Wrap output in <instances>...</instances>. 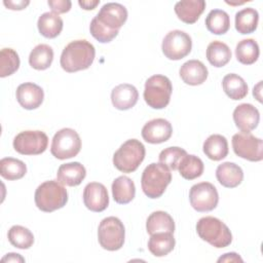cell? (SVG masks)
<instances>
[{
  "mask_svg": "<svg viewBox=\"0 0 263 263\" xmlns=\"http://www.w3.org/2000/svg\"><path fill=\"white\" fill-rule=\"evenodd\" d=\"M96 57L95 46L86 40L71 41L62 51L60 64L68 73L85 70L90 67Z\"/></svg>",
  "mask_w": 263,
  "mask_h": 263,
  "instance_id": "obj_1",
  "label": "cell"
},
{
  "mask_svg": "<svg viewBox=\"0 0 263 263\" xmlns=\"http://www.w3.org/2000/svg\"><path fill=\"white\" fill-rule=\"evenodd\" d=\"M36 206L45 213L62 209L68 201L67 189L58 180L45 181L35 191Z\"/></svg>",
  "mask_w": 263,
  "mask_h": 263,
  "instance_id": "obj_2",
  "label": "cell"
},
{
  "mask_svg": "<svg viewBox=\"0 0 263 263\" xmlns=\"http://www.w3.org/2000/svg\"><path fill=\"white\" fill-rule=\"evenodd\" d=\"M196 232L202 240L218 249L226 248L232 241V234L228 226L220 219L212 216L202 217L198 220Z\"/></svg>",
  "mask_w": 263,
  "mask_h": 263,
  "instance_id": "obj_3",
  "label": "cell"
},
{
  "mask_svg": "<svg viewBox=\"0 0 263 263\" xmlns=\"http://www.w3.org/2000/svg\"><path fill=\"white\" fill-rule=\"evenodd\" d=\"M171 181L172 174L170 168L161 162H153L145 167L141 178V185L146 196L158 198L164 193Z\"/></svg>",
  "mask_w": 263,
  "mask_h": 263,
  "instance_id": "obj_4",
  "label": "cell"
},
{
  "mask_svg": "<svg viewBox=\"0 0 263 263\" xmlns=\"http://www.w3.org/2000/svg\"><path fill=\"white\" fill-rule=\"evenodd\" d=\"M145 154V146L137 139H129L114 153L113 164L122 173H133L142 163Z\"/></svg>",
  "mask_w": 263,
  "mask_h": 263,
  "instance_id": "obj_5",
  "label": "cell"
},
{
  "mask_svg": "<svg viewBox=\"0 0 263 263\" xmlns=\"http://www.w3.org/2000/svg\"><path fill=\"white\" fill-rule=\"evenodd\" d=\"M173 85L166 76L153 75L145 82L144 100L153 109H163L170 103Z\"/></svg>",
  "mask_w": 263,
  "mask_h": 263,
  "instance_id": "obj_6",
  "label": "cell"
},
{
  "mask_svg": "<svg viewBox=\"0 0 263 263\" xmlns=\"http://www.w3.org/2000/svg\"><path fill=\"white\" fill-rule=\"evenodd\" d=\"M125 238V229L122 222L116 217L103 219L98 228L100 246L107 251H117L122 248Z\"/></svg>",
  "mask_w": 263,
  "mask_h": 263,
  "instance_id": "obj_7",
  "label": "cell"
},
{
  "mask_svg": "<svg viewBox=\"0 0 263 263\" xmlns=\"http://www.w3.org/2000/svg\"><path fill=\"white\" fill-rule=\"evenodd\" d=\"M81 149V140L78 133L69 127H65L55 133L52 138L50 152L61 160L76 156Z\"/></svg>",
  "mask_w": 263,
  "mask_h": 263,
  "instance_id": "obj_8",
  "label": "cell"
},
{
  "mask_svg": "<svg viewBox=\"0 0 263 263\" xmlns=\"http://www.w3.org/2000/svg\"><path fill=\"white\" fill-rule=\"evenodd\" d=\"M234 153L249 161H261L263 159V141L251 133L240 132L232 137Z\"/></svg>",
  "mask_w": 263,
  "mask_h": 263,
  "instance_id": "obj_9",
  "label": "cell"
},
{
  "mask_svg": "<svg viewBox=\"0 0 263 263\" xmlns=\"http://www.w3.org/2000/svg\"><path fill=\"white\" fill-rule=\"evenodd\" d=\"M48 145V138L41 130H24L13 139L14 150L23 155H38L43 153Z\"/></svg>",
  "mask_w": 263,
  "mask_h": 263,
  "instance_id": "obj_10",
  "label": "cell"
},
{
  "mask_svg": "<svg viewBox=\"0 0 263 263\" xmlns=\"http://www.w3.org/2000/svg\"><path fill=\"white\" fill-rule=\"evenodd\" d=\"M192 48L191 37L181 30L168 32L162 40L161 49L165 58L178 61L188 55Z\"/></svg>",
  "mask_w": 263,
  "mask_h": 263,
  "instance_id": "obj_11",
  "label": "cell"
},
{
  "mask_svg": "<svg viewBox=\"0 0 263 263\" xmlns=\"http://www.w3.org/2000/svg\"><path fill=\"white\" fill-rule=\"evenodd\" d=\"M191 206L197 212H210L216 209L219 201V194L216 187L209 182H201L193 185L189 191Z\"/></svg>",
  "mask_w": 263,
  "mask_h": 263,
  "instance_id": "obj_12",
  "label": "cell"
},
{
  "mask_svg": "<svg viewBox=\"0 0 263 263\" xmlns=\"http://www.w3.org/2000/svg\"><path fill=\"white\" fill-rule=\"evenodd\" d=\"M95 17L108 29L119 31L127 20V10L120 3L110 2L104 4Z\"/></svg>",
  "mask_w": 263,
  "mask_h": 263,
  "instance_id": "obj_13",
  "label": "cell"
},
{
  "mask_svg": "<svg viewBox=\"0 0 263 263\" xmlns=\"http://www.w3.org/2000/svg\"><path fill=\"white\" fill-rule=\"evenodd\" d=\"M83 202L91 212L100 213L105 211L109 204L107 188L102 183H88L83 190Z\"/></svg>",
  "mask_w": 263,
  "mask_h": 263,
  "instance_id": "obj_14",
  "label": "cell"
},
{
  "mask_svg": "<svg viewBox=\"0 0 263 263\" xmlns=\"http://www.w3.org/2000/svg\"><path fill=\"white\" fill-rule=\"evenodd\" d=\"M173 134V126L164 118H155L148 121L142 128L143 139L150 144L166 142Z\"/></svg>",
  "mask_w": 263,
  "mask_h": 263,
  "instance_id": "obj_15",
  "label": "cell"
},
{
  "mask_svg": "<svg viewBox=\"0 0 263 263\" xmlns=\"http://www.w3.org/2000/svg\"><path fill=\"white\" fill-rule=\"evenodd\" d=\"M15 96L18 104L27 110L38 108L44 99L43 89L33 82H25L20 84L16 88Z\"/></svg>",
  "mask_w": 263,
  "mask_h": 263,
  "instance_id": "obj_16",
  "label": "cell"
},
{
  "mask_svg": "<svg viewBox=\"0 0 263 263\" xmlns=\"http://www.w3.org/2000/svg\"><path fill=\"white\" fill-rule=\"evenodd\" d=\"M233 121L238 129L250 133L255 129L260 121V113L252 104H240L233 111Z\"/></svg>",
  "mask_w": 263,
  "mask_h": 263,
  "instance_id": "obj_17",
  "label": "cell"
},
{
  "mask_svg": "<svg viewBox=\"0 0 263 263\" xmlns=\"http://www.w3.org/2000/svg\"><path fill=\"white\" fill-rule=\"evenodd\" d=\"M139 99L138 89L128 83H122L115 86L111 92L113 106L118 110H128L133 108Z\"/></svg>",
  "mask_w": 263,
  "mask_h": 263,
  "instance_id": "obj_18",
  "label": "cell"
},
{
  "mask_svg": "<svg viewBox=\"0 0 263 263\" xmlns=\"http://www.w3.org/2000/svg\"><path fill=\"white\" fill-rule=\"evenodd\" d=\"M181 79L189 85H200L208 78V69L198 60H190L184 63L180 68Z\"/></svg>",
  "mask_w": 263,
  "mask_h": 263,
  "instance_id": "obj_19",
  "label": "cell"
},
{
  "mask_svg": "<svg viewBox=\"0 0 263 263\" xmlns=\"http://www.w3.org/2000/svg\"><path fill=\"white\" fill-rule=\"evenodd\" d=\"M216 178L222 186L226 188H235L242 182L243 172L236 163L226 161L218 165L216 170Z\"/></svg>",
  "mask_w": 263,
  "mask_h": 263,
  "instance_id": "obj_20",
  "label": "cell"
},
{
  "mask_svg": "<svg viewBox=\"0 0 263 263\" xmlns=\"http://www.w3.org/2000/svg\"><path fill=\"white\" fill-rule=\"evenodd\" d=\"M85 167L80 162H69L60 165L57 173V180L66 186H78L85 178Z\"/></svg>",
  "mask_w": 263,
  "mask_h": 263,
  "instance_id": "obj_21",
  "label": "cell"
},
{
  "mask_svg": "<svg viewBox=\"0 0 263 263\" xmlns=\"http://www.w3.org/2000/svg\"><path fill=\"white\" fill-rule=\"evenodd\" d=\"M175 12L177 16L186 24H194L203 10L205 9V1L203 0H184L175 4Z\"/></svg>",
  "mask_w": 263,
  "mask_h": 263,
  "instance_id": "obj_22",
  "label": "cell"
},
{
  "mask_svg": "<svg viewBox=\"0 0 263 263\" xmlns=\"http://www.w3.org/2000/svg\"><path fill=\"white\" fill-rule=\"evenodd\" d=\"M176 245L175 237L171 232H157L151 234L148 240V250L155 257H163L171 253Z\"/></svg>",
  "mask_w": 263,
  "mask_h": 263,
  "instance_id": "obj_23",
  "label": "cell"
},
{
  "mask_svg": "<svg viewBox=\"0 0 263 263\" xmlns=\"http://www.w3.org/2000/svg\"><path fill=\"white\" fill-rule=\"evenodd\" d=\"M136 194V187L133 180L126 176L116 178L112 183L113 199L119 204L130 202Z\"/></svg>",
  "mask_w": 263,
  "mask_h": 263,
  "instance_id": "obj_24",
  "label": "cell"
},
{
  "mask_svg": "<svg viewBox=\"0 0 263 263\" xmlns=\"http://www.w3.org/2000/svg\"><path fill=\"white\" fill-rule=\"evenodd\" d=\"M203 153L208 158L219 161L225 158L228 154V142L222 135H211L203 143Z\"/></svg>",
  "mask_w": 263,
  "mask_h": 263,
  "instance_id": "obj_25",
  "label": "cell"
},
{
  "mask_svg": "<svg viewBox=\"0 0 263 263\" xmlns=\"http://www.w3.org/2000/svg\"><path fill=\"white\" fill-rule=\"evenodd\" d=\"M39 33L45 38H55L63 30V20L55 12L42 13L37 22Z\"/></svg>",
  "mask_w": 263,
  "mask_h": 263,
  "instance_id": "obj_26",
  "label": "cell"
},
{
  "mask_svg": "<svg viewBox=\"0 0 263 263\" xmlns=\"http://www.w3.org/2000/svg\"><path fill=\"white\" fill-rule=\"evenodd\" d=\"M147 232L151 235L157 232H171L175 231V222L170 214L163 211H156L150 214L146 222Z\"/></svg>",
  "mask_w": 263,
  "mask_h": 263,
  "instance_id": "obj_27",
  "label": "cell"
},
{
  "mask_svg": "<svg viewBox=\"0 0 263 263\" xmlns=\"http://www.w3.org/2000/svg\"><path fill=\"white\" fill-rule=\"evenodd\" d=\"M222 87L225 93L234 101L241 100L248 95L247 82L242 77L234 73L224 76L222 80Z\"/></svg>",
  "mask_w": 263,
  "mask_h": 263,
  "instance_id": "obj_28",
  "label": "cell"
},
{
  "mask_svg": "<svg viewBox=\"0 0 263 263\" xmlns=\"http://www.w3.org/2000/svg\"><path fill=\"white\" fill-rule=\"evenodd\" d=\"M206 59L212 66L221 68L230 61L231 50L226 43L215 40L206 47Z\"/></svg>",
  "mask_w": 263,
  "mask_h": 263,
  "instance_id": "obj_29",
  "label": "cell"
},
{
  "mask_svg": "<svg viewBox=\"0 0 263 263\" xmlns=\"http://www.w3.org/2000/svg\"><path fill=\"white\" fill-rule=\"evenodd\" d=\"M259 13L255 8L247 7L235 13V29L240 34H251L258 27Z\"/></svg>",
  "mask_w": 263,
  "mask_h": 263,
  "instance_id": "obj_30",
  "label": "cell"
},
{
  "mask_svg": "<svg viewBox=\"0 0 263 263\" xmlns=\"http://www.w3.org/2000/svg\"><path fill=\"white\" fill-rule=\"evenodd\" d=\"M53 60V50L47 44L36 45L29 55V64L35 70H46Z\"/></svg>",
  "mask_w": 263,
  "mask_h": 263,
  "instance_id": "obj_31",
  "label": "cell"
},
{
  "mask_svg": "<svg viewBox=\"0 0 263 263\" xmlns=\"http://www.w3.org/2000/svg\"><path fill=\"white\" fill-rule=\"evenodd\" d=\"M205 26L211 33L223 35L230 28V17L224 10L213 9L205 17Z\"/></svg>",
  "mask_w": 263,
  "mask_h": 263,
  "instance_id": "obj_32",
  "label": "cell"
},
{
  "mask_svg": "<svg viewBox=\"0 0 263 263\" xmlns=\"http://www.w3.org/2000/svg\"><path fill=\"white\" fill-rule=\"evenodd\" d=\"M259 53V45L252 38L239 41L235 47V57L243 65L254 64L258 60Z\"/></svg>",
  "mask_w": 263,
  "mask_h": 263,
  "instance_id": "obj_33",
  "label": "cell"
},
{
  "mask_svg": "<svg viewBox=\"0 0 263 263\" xmlns=\"http://www.w3.org/2000/svg\"><path fill=\"white\" fill-rule=\"evenodd\" d=\"M27 173L25 162L12 157H5L0 160V175L9 181L22 179Z\"/></svg>",
  "mask_w": 263,
  "mask_h": 263,
  "instance_id": "obj_34",
  "label": "cell"
},
{
  "mask_svg": "<svg viewBox=\"0 0 263 263\" xmlns=\"http://www.w3.org/2000/svg\"><path fill=\"white\" fill-rule=\"evenodd\" d=\"M203 162L195 155H186L180 162L178 170L180 175L186 180H194L203 173Z\"/></svg>",
  "mask_w": 263,
  "mask_h": 263,
  "instance_id": "obj_35",
  "label": "cell"
},
{
  "mask_svg": "<svg viewBox=\"0 0 263 263\" xmlns=\"http://www.w3.org/2000/svg\"><path fill=\"white\" fill-rule=\"evenodd\" d=\"M8 240L9 242L22 250H27L31 248L34 243L33 233L26 227L21 225H14L8 230Z\"/></svg>",
  "mask_w": 263,
  "mask_h": 263,
  "instance_id": "obj_36",
  "label": "cell"
},
{
  "mask_svg": "<svg viewBox=\"0 0 263 263\" xmlns=\"http://www.w3.org/2000/svg\"><path fill=\"white\" fill-rule=\"evenodd\" d=\"M20 67V58L12 48H2L0 51V77L12 75Z\"/></svg>",
  "mask_w": 263,
  "mask_h": 263,
  "instance_id": "obj_37",
  "label": "cell"
},
{
  "mask_svg": "<svg viewBox=\"0 0 263 263\" xmlns=\"http://www.w3.org/2000/svg\"><path fill=\"white\" fill-rule=\"evenodd\" d=\"M187 155L186 150L180 147H168L163 149L159 154V162L166 165L170 170L176 171L182 159Z\"/></svg>",
  "mask_w": 263,
  "mask_h": 263,
  "instance_id": "obj_38",
  "label": "cell"
},
{
  "mask_svg": "<svg viewBox=\"0 0 263 263\" xmlns=\"http://www.w3.org/2000/svg\"><path fill=\"white\" fill-rule=\"evenodd\" d=\"M89 31L91 36L97 39L101 43H108L112 41L117 35L119 31H112L102 25L96 17H93L89 25Z\"/></svg>",
  "mask_w": 263,
  "mask_h": 263,
  "instance_id": "obj_39",
  "label": "cell"
},
{
  "mask_svg": "<svg viewBox=\"0 0 263 263\" xmlns=\"http://www.w3.org/2000/svg\"><path fill=\"white\" fill-rule=\"evenodd\" d=\"M48 5L55 13H66L71 9L72 3L69 0H48Z\"/></svg>",
  "mask_w": 263,
  "mask_h": 263,
  "instance_id": "obj_40",
  "label": "cell"
},
{
  "mask_svg": "<svg viewBox=\"0 0 263 263\" xmlns=\"http://www.w3.org/2000/svg\"><path fill=\"white\" fill-rule=\"evenodd\" d=\"M3 4L11 10H22L30 4V1H28V0H26V1H24V0L23 1H10V0L6 1L5 0V1H3Z\"/></svg>",
  "mask_w": 263,
  "mask_h": 263,
  "instance_id": "obj_41",
  "label": "cell"
},
{
  "mask_svg": "<svg viewBox=\"0 0 263 263\" xmlns=\"http://www.w3.org/2000/svg\"><path fill=\"white\" fill-rule=\"evenodd\" d=\"M218 262H242L240 256L236 253H226L218 259Z\"/></svg>",
  "mask_w": 263,
  "mask_h": 263,
  "instance_id": "obj_42",
  "label": "cell"
},
{
  "mask_svg": "<svg viewBox=\"0 0 263 263\" xmlns=\"http://www.w3.org/2000/svg\"><path fill=\"white\" fill-rule=\"evenodd\" d=\"M100 0H79L78 4L85 10H92L96 8L97 5H99Z\"/></svg>",
  "mask_w": 263,
  "mask_h": 263,
  "instance_id": "obj_43",
  "label": "cell"
},
{
  "mask_svg": "<svg viewBox=\"0 0 263 263\" xmlns=\"http://www.w3.org/2000/svg\"><path fill=\"white\" fill-rule=\"evenodd\" d=\"M2 262H25V259L20 255L15 253H8L6 256H4L1 259Z\"/></svg>",
  "mask_w": 263,
  "mask_h": 263,
  "instance_id": "obj_44",
  "label": "cell"
},
{
  "mask_svg": "<svg viewBox=\"0 0 263 263\" xmlns=\"http://www.w3.org/2000/svg\"><path fill=\"white\" fill-rule=\"evenodd\" d=\"M261 86H262V81H259L258 84L254 87L253 89V95L254 97L261 103L262 102V97H261Z\"/></svg>",
  "mask_w": 263,
  "mask_h": 263,
  "instance_id": "obj_45",
  "label": "cell"
}]
</instances>
